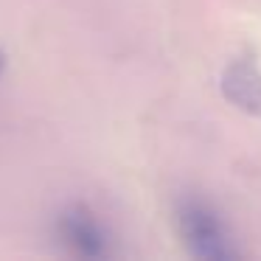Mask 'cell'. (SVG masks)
<instances>
[{"label": "cell", "instance_id": "cell-1", "mask_svg": "<svg viewBox=\"0 0 261 261\" xmlns=\"http://www.w3.org/2000/svg\"><path fill=\"white\" fill-rule=\"evenodd\" d=\"M174 219H177V230H180L182 244L188 247V253L194 258L227 261L239 255V250L233 247V239H230L225 219L216 214V208L211 202H205L199 197L180 199L174 211Z\"/></svg>", "mask_w": 261, "mask_h": 261}, {"label": "cell", "instance_id": "cell-2", "mask_svg": "<svg viewBox=\"0 0 261 261\" xmlns=\"http://www.w3.org/2000/svg\"><path fill=\"white\" fill-rule=\"evenodd\" d=\"M57 236L70 253L82 258H107L113 253L107 227L85 205H68L57 216Z\"/></svg>", "mask_w": 261, "mask_h": 261}, {"label": "cell", "instance_id": "cell-3", "mask_svg": "<svg viewBox=\"0 0 261 261\" xmlns=\"http://www.w3.org/2000/svg\"><path fill=\"white\" fill-rule=\"evenodd\" d=\"M222 96L253 118H261V70L250 59L227 65L222 73Z\"/></svg>", "mask_w": 261, "mask_h": 261}, {"label": "cell", "instance_id": "cell-4", "mask_svg": "<svg viewBox=\"0 0 261 261\" xmlns=\"http://www.w3.org/2000/svg\"><path fill=\"white\" fill-rule=\"evenodd\" d=\"M3 65H6V59H3V54H0V73H3Z\"/></svg>", "mask_w": 261, "mask_h": 261}]
</instances>
